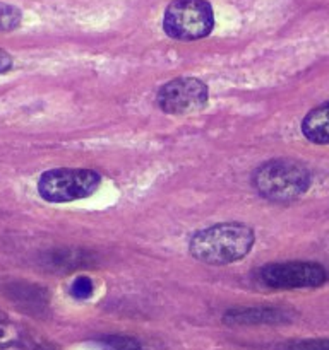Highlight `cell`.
Listing matches in <instances>:
<instances>
[{
    "label": "cell",
    "mask_w": 329,
    "mask_h": 350,
    "mask_svg": "<svg viewBox=\"0 0 329 350\" xmlns=\"http://www.w3.org/2000/svg\"><path fill=\"white\" fill-rule=\"evenodd\" d=\"M254 231L242 222H223L195 232L188 243V253L208 265H228L240 262L254 246Z\"/></svg>",
    "instance_id": "6da1fadb"
},
{
    "label": "cell",
    "mask_w": 329,
    "mask_h": 350,
    "mask_svg": "<svg viewBox=\"0 0 329 350\" xmlns=\"http://www.w3.org/2000/svg\"><path fill=\"white\" fill-rule=\"evenodd\" d=\"M252 185L260 197L271 202H291L310 187V173L295 161H267L256 170Z\"/></svg>",
    "instance_id": "7a4b0ae2"
},
{
    "label": "cell",
    "mask_w": 329,
    "mask_h": 350,
    "mask_svg": "<svg viewBox=\"0 0 329 350\" xmlns=\"http://www.w3.org/2000/svg\"><path fill=\"white\" fill-rule=\"evenodd\" d=\"M215 27V14L206 0H173L163 16V29L173 40L195 41Z\"/></svg>",
    "instance_id": "3957f363"
},
{
    "label": "cell",
    "mask_w": 329,
    "mask_h": 350,
    "mask_svg": "<svg viewBox=\"0 0 329 350\" xmlns=\"http://www.w3.org/2000/svg\"><path fill=\"white\" fill-rule=\"evenodd\" d=\"M101 176L91 170L60 167L43 173L38 180V193L51 204L81 200L98 190Z\"/></svg>",
    "instance_id": "277c9868"
},
{
    "label": "cell",
    "mask_w": 329,
    "mask_h": 350,
    "mask_svg": "<svg viewBox=\"0 0 329 350\" xmlns=\"http://www.w3.org/2000/svg\"><path fill=\"white\" fill-rule=\"evenodd\" d=\"M259 279L271 289H308L328 280V270L314 262L269 263L259 270Z\"/></svg>",
    "instance_id": "5b68a950"
},
{
    "label": "cell",
    "mask_w": 329,
    "mask_h": 350,
    "mask_svg": "<svg viewBox=\"0 0 329 350\" xmlns=\"http://www.w3.org/2000/svg\"><path fill=\"white\" fill-rule=\"evenodd\" d=\"M209 98L208 85L195 77H178L161 85L156 103L168 115H187L199 111Z\"/></svg>",
    "instance_id": "8992f818"
},
{
    "label": "cell",
    "mask_w": 329,
    "mask_h": 350,
    "mask_svg": "<svg viewBox=\"0 0 329 350\" xmlns=\"http://www.w3.org/2000/svg\"><path fill=\"white\" fill-rule=\"evenodd\" d=\"M302 133L312 144H329V101L307 113L302 120Z\"/></svg>",
    "instance_id": "52a82bcc"
},
{
    "label": "cell",
    "mask_w": 329,
    "mask_h": 350,
    "mask_svg": "<svg viewBox=\"0 0 329 350\" xmlns=\"http://www.w3.org/2000/svg\"><path fill=\"white\" fill-rule=\"evenodd\" d=\"M287 321L281 311L278 310H243V311H228L225 317V323L228 325H273Z\"/></svg>",
    "instance_id": "ba28073f"
},
{
    "label": "cell",
    "mask_w": 329,
    "mask_h": 350,
    "mask_svg": "<svg viewBox=\"0 0 329 350\" xmlns=\"http://www.w3.org/2000/svg\"><path fill=\"white\" fill-rule=\"evenodd\" d=\"M21 10L10 3L0 2V33L2 31H12L21 24Z\"/></svg>",
    "instance_id": "9c48e42d"
},
{
    "label": "cell",
    "mask_w": 329,
    "mask_h": 350,
    "mask_svg": "<svg viewBox=\"0 0 329 350\" xmlns=\"http://www.w3.org/2000/svg\"><path fill=\"white\" fill-rule=\"evenodd\" d=\"M101 345L106 350H143L136 338L122 337V335H112L101 340Z\"/></svg>",
    "instance_id": "30bf717a"
},
{
    "label": "cell",
    "mask_w": 329,
    "mask_h": 350,
    "mask_svg": "<svg viewBox=\"0 0 329 350\" xmlns=\"http://www.w3.org/2000/svg\"><path fill=\"white\" fill-rule=\"evenodd\" d=\"M276 350H329V340H295L278 345Z\"/></svg>",
    "instance_id": "8fae6325"
},
{
    "label": "cell",
    "mask_w": 329,
    "mask_h": 350,
    "mask_svg": "<svg viewBox=\"0 0 329 350\" xmlns=\"http://www.w3.org/2000/svg\"><path fill=\"white\" fill-rule=\"evenodd\" d=\"M93 282L91 279H88V277H77V279L72 282L71 286V294L75 297V299H88L89 296L93 294Z\"/></svg>",
    "instance_id": "7c38bea8"
},
{
    "label": "cell",
    "mask_w": 329,
    "mask_h": 350,
    "mask_svg": "<svg viewBox=\"0 0 329 350\" xmlns=\"http://www.w3.org/2000/svg\"><path fill=\"white\" fill-rule=\"evenodd\" d=\"M12 68V57L0 48V74H5Z\"/></svg>",
    "instance_id": "4fadbf2b"
},
{
    "label": "cell",
    "mask_w": 329,
    "mask_h": 350,
    "mask_svg": "<svg viewBox=\"0 0 329 350\" xmlns=\"http://www.w3.org/2000/svg\"><path fill=\"white\" fill-rule=\"evenodd\" d=\"M0 335H2V332H0Z\"/></svg>",
    "instance_id": "5bb4252c"
}]
</instances>
